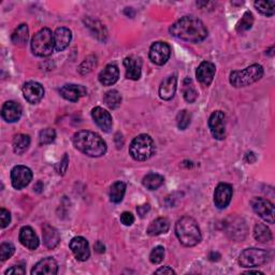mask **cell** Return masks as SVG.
<instances>
[{
    "instance_id": "39",
    "label": "cell",
    "mask_w": 275,
    "mask_h": 275,
    "mask_svg": "<svg viewBox=\"0 0 275 275\" xmlns=\"http://www.w3.org/2000/svg\"><path fill=\"white\" fill-rule=\"evenodd\" d=\"M97 65V58L94 55H90L83 60V63L79 67V72L81 74H87L89 73L93 68Z\"/></svg>"
},
{
    "instance_id": "28",
    "label": "cell",
    "mask_w": 275,
    "mask_h": 275,
    "mask_svg": "<svg viewBox=\"0 0 275 275\" xmlns=\"http://www.w3.org/2000/svg\"><path fill=\"white\" fill-rule=\"evenodd\" d=\"M12 145H13V151L15 154H18V155L24 154L30 145V138H29V135L23 134V133L15 135L13 139V142H12Z\"/></svg>"
},
{
    "instance_id": "8",
    "label": "cell",
    "mask_w": 275,
    "mask_h": 275,
    "mask_svg": "<svg viewBox=\"0 0 275 275\" xmlns=\"http://www.w3.org/2000/svg\"><path fill=\"white\" fill-rule=\"evenodd\" d=\"M251 208L263 220L269 224H274V204L264 198L256 197L250 201Z\"/></svg>"
},
{
    "instance_id": "22",
    "label": "cell",
    "mask_w": 275,
    "mask_h": 275,
    "mask_svg": "<svg viewBox=\"0 0 275 275\" xmlns=\"http://www.w3.org/2000/svg\"><path fill=\"white\" fill-rule=\"evenodd\" d=\"M72 39L71 30L66 27H59L54 33V45L56 52H63L66 50Z\"/></svg>"
},
{
    "instance_id": "29",
    "label": "cell",
    "mask_w": 275,
    "mask_h": 275,
    "mask_svg": "<svg viewBox=\"0 0 275 275\" xmlns=\"http://www.w3.org/2000/svg\"><path fill=\"white\" fill-rule=\"evenodd\" d=\"M28 37H29V30H28L27 25L21 24L13 32L11 39L15 45H20V47H23V45H25L27 43Z\"/></svg>"
},
{
    "instance_id": "36",
    "label": "cell",
    "mask_w": 275,
    "mask_h": 275,
    "mask_svg": "<svg viewBox=\"0 0 275 275\" xmlns=\"http://www.w3.org/2000/svg\"><path fill=\"white\" fill-rule=\"evenodd\" d=\"M256 9L265 17H272L275 12V2H256L254 4Z\"/></svg>"
},
{
    "instance_id": "9",
    "label": "cell",
    "mask_w": 275,
    "mask_h": 275,
    "mask_svg": "<svg viewBox=\"0 0 275 275\" xmlns=\"http://www.w3.org/2000/svg\"><path fill=\"white\" fill-rule=\"evenodd\" d=\"M170 56L171 48L168 43L158 41L152 44L150 49V59L152 60V63L157 66H164L169 60Z\"/></svg>"
},
{
    "instance_id": "14",
    "label": "cell",
    "mask_w": 275,
    "mask_h": 275,
    "mask_svg": "<svg viewBox=\"0 0 275 275\" xmlns=\"http://www.w3.org/2000/svg\"><path fill=\"white\" fill-rule=\"evenodd\" d=\"M23 95L29 103L37 104L42 100L44 96V88L38 82H27L23 86Z\"/></svg>"
},
{
    "instance_id": "50",
    "label": "cell",
    "mask_w": 275,
    "mask_h": 275,
    "mask_svg": "<svg viewBox=\"0 0 275 275\" xmlns=\"http://www.w3.org/2000/svg\"><path fill=\"white\" fill-rule=\"evenodd\" d=\"M219 258H220V255L218 253H214V251H212V253L210 254V259L212 261H217L219 260Z\"/></svg>"
},
{
    "instance_id": "35",
    "label": "cell",
    "mask_w": 275,
    "mask_h": 275,
    "mask_svg": "<svg viewBox=\"0 0 275 275\" xmlns=\"http://www.w3.org/2000/svg\"><path fill=\"white\" fill-rule=\"evenodd\" d=\"M253 24H254V15L251 12L246 11L243 14L242 19L238 23V25H236V32L238 33L247 32V30H249L251 26H253Z\"/></svg>"
},
{
    "instance_id": "2",
    "label": "cell",
    "mask_w": 275,
    "mask_h": 275,
    "mask_svg": "<svg viewBox=\"0 0 275 275\" xmlns=\"http://www.w3.org/2000/svg\"><path fill=\"white\" fill-rule=\"evenodd\" d=\"M72 142L76 150L89 157H100L106 152V144L102 138L93 131L81 130L75 132Z\"/></svg>"
},
{
    "instance_id": "19",
    "label": "cell",
    "mask_w": 275,
    "mask_h": 275,
    "mask_svg": "<svg viewBox=\"0 0 275 275\" xmlns=\"http://www.w3.org/2000/svg\"><path fill=\"white\" fill-rule=\"evenodd\" d=\"M59 94L68 101L76 102L80 100V98L86 95V89L81 85H75V84H67L64 85L59 90Z\"/></svg>"
},
{
    "instance_id": "26",
    "label": "cell",
    "mask_w": 275,
    "mask_h": 275,
    "mask_svg": "<svg viewBox=\"0 0 275 275\" xmlns=\"http://www.w3.org/2000/svg\"><path fill=\"white\" fill-rule=\"evenodd\" d=\"M84 23H85L86 27L90 30V33L93 34V36L96 37L98 40L103 41V42L106 40V38H108V32H106L105 27L101 24L100 22L90 18H86L85 20H84Z\"/></svg>"
},
{
    "instance_id": "42",
    "label": "cell",
    "mask_w": 275,
    "mask_h": 275,
    "mask_svg": "<svg viewBox=\"0 0 275 275\" xmlns=\"http://www.w3.org/2000/svg\"><path fill=\"white\" fill-rule=\"evenodd\" d=\"M11 221V214L6 209L0 210V223H2V228H6L10 225Z\"/></svg>"
},
{
    "instance_id": "15",
    "label": "cell",
    "mask_w": 275,
    "mask_h": 275,
    "mask_svg": "<svg viewBox=\"0 0 275 275\" xmlns=\"http://www.w3.org/2000/svg\"><path fill=\"white\" fill-rule=\"evenodd\" d=\"M91 116L96 123V125L103 130L104 132H110L112 126H113V120L111 114L100 108V106H96L93 110H91Z\"/></svg>"
},
{
    "instance_id": "47",
    "label": "cell",
    "mask_w": 275,
    "mask_h": 275,
    "mask_svg": "<svg viewBox=\"0 0 275 275\" xmlns=\"http://www.w3.org/2000/svg\"><path fill=\"white\" fill-rule=\"evenodd\" d=\"M155 274H175V271L170 266H163V268L156 270Z\"/></svg>"
},
{
    "instance_id": "4",
    "label": "cell",
    "mask_w": 275,
    "mask_h": 275,
    "mask_svg": "<svg viewBox=\"0 0 275 275\" xmlns=\"http://www.w3.org/2000/svg\"><path fill=\"white\" fill-rule=\"evenodd\" d=\"M155 152V142L149 134L135 136L129 147V154L136 162H145L154 155Z\"/></svg>"
},
{
    "instance_id": "11",
    "label": "cell",
    "mask_w": 275,
    "mask_h": 275,
    "mask_svg": "<svg viewBox=\"0 0 275 275\" xmlns=\"http://www.w3.org/2000/svg\"><path fill=\"white\" fill-rule=\"evenodd\" d=\"M33 180V172L26 166H15L11 171V183L15 189H22L29 185Z\"/></svg>"
},
{
    "instance_id": "13",
    "label": "cell",
    "mask_w": 275,
    "mask_h": 275,
    "mask_svg": "<svg viewBox=\"0 0 275 275\" xmlns=\"http://www.w3.org/2000/svg\"><path fill=\"white\" fill-rule=\"evenodd\" d=\"M70 249L73 253L74 257L78 259L79 261H86L90 256V249H89V244L86 239H84L83 236H75L71 241L70 244Z\"/></svg>"
},
{
    "instance_id": "34",
    "label": "cell",
    "mask_w": 275,
    "mask_h": 275,
    "mask_svg": "<svg viewBox=\"0 0 275 275\" xmlns=\"http://www.w3.org/2000/svg\"><path fill=\"white\" fill-rule=\"evenodd\" d=\"M183 95H184L185 100L189 103L196 101L198 97V93L194 86L193 81L189 78H186L184 82H183Z\"/></svg>"
},
{
    "instance_id": "46",
    "label": "cell",
    "mask_w": 275,
    "mask_h": 275,
    "mask_svg": "<svg viewBox=\"0 0 275 275\" xmlns=\"http://www.w3.org/2000/svg\"><path fill=\"white\" fill-rule=\"evenodd\" d=\"M150 210H151L150 204H143V205H140L136 208V212L140 215V217H144L145 215H147V213H149Z\"/></svg>"
},
{
    "instance_id": "10",
    "label": "cell",
    "mask_w": 275,
    "mask_h": 275,
    "mask_svg": "<svg viewBox=\"0 0 275 275\" xmlns=\"http://www.w3.org/2000/svg\"><path fill=\"white\" fill-rule=\"evenodd\" d=\"M210 131L216 140H224L226 138V115L224 112L215 111L209 118Z\"/></svg>"
},
{
    "instance_id": "48",
    "label": "cell",
    "mask_w": 275,
    "mask_h": 275,
    "mask_svg": "<svg viewBox=\"0 0 275 275\" xmlns=\"http://www.w3.org/2000/svg\"><path fill=\"white\" fill-rule=\"evenodd\" d=\"M95 249H96L97 253L103 254L104 250H105V247H104V245H103V244L100 241H97L96 244H95Z\"/></svg>"
},
{
    "instance_id": "41",
    "label": "cell",
    "mask_w": 275,
    "mask_h": 275,
    "mask_svg": "<svg viewBox=\"0 0 275 275\" xmlns=\"http://www.w3.org/2000/svg\"><path fill=\"white\" fill-rule=\"evenodd\" d=\"M165 257V248L163 246H156L151 251L150 260L153 264H158L164 260Z\"/></svg>"
},
{
    "instance_id": "24",
    "label": "cell",
    "mask_w": 275,
    "mask_h": 275,
    "mask_svg": "<svg viewBox=\"0 0 275 275\" xmlns=\"http://www.w3.org/2000/svg\"><path fill=\"white\" fill-rule=\"evenodd\" d=\"M43 243L49 249L55 248L60 242V235L56 228L49 224H44L42 227Z\"/></svg>"
},
{
    "instance_id": "53",
    "label": "cell",
    "mask_w": 275,
    "mask_h": 275,
    "mask_svg": "<svg viewBox=\"0 0 275 275\" xmlns=\"http://www.w3.org/2000/svg\"><path fill=\"white\" fill-rule=\"evenodd\" d=\"M250 273H254V274H260V275H263V273H262V272H260V271H254V270H249V271H247V272H245V274H250Z\"/></svg>"
},
{
    "instance_id": "3",
    "label": "cell",
    "mask_w": 275,
    "mask_h": 275,
    "mask_svg": "<svg viewBox=\"0 0 275 275\" xmlns=\"http://www.w3.org/2000/svg\"><path fill=\"white\" fill-rule=\"evenodd\" d=\"M175 234L183 245L187 247L197 245L202 239L200 228L197 221L189 216H184L177 221Z\"/></svg>"
},
{
    "instance_id": "32",
    "label": "cell",
    "mask_w": 275,
    "mask_h": 275,
    "mask_svg": "<svg viewBox=\"0 0 275 275\" xmlns=\"http://www.w3.org/2000/svg\"><path fill=\"white\" fill-rule=\"evenodd\" d=\"M103 101L109 109L115 110L121 103V96L116 89H111L104 94Z\"/></svg>"
},
{
    "instance_id": "16",
    "label": "cell",
    "mask_w": 275,
    "mask_h": 275,
    "mask_svg": "<svg viewBox=\"0 0 275 275\" xmlns=\"http://www.w3.org/2000/svg\"><path fill=\"white\" fill-rule=\"evenodd\" d=\"M124 66L126 68V78L128 80L138 81L141 78L142 73V59L136 56H129L124 59Z\"/></svg>"
},
{
    "instance_id": "23",
    "label": "cell",
    "mask_w": 275,
    "mask_h": 275,
    "mask_svg": "<svg viewBox=\"0 0 275 275\" xmlns=\"http://www.w3.org/2000/svg\"><path fill=\"white\" fill-rule=\"evenodd\" d=\"M178 86V79L177 75L168 76L166 80L163 81L159 86V97L163 100H171L174 97L175 91H177Z\"/></svg>"
},
{
    "instance_id": "33",
    "label": "cell",
    "mask_w": 275,
    "mask_h": 275,
    "mask_svg": "<svg viewBox=\"0 0 275 275\" xmlns=\"http://www.w3.org/2000/svg\"><path fill=\"white\" fill-rule=\"evenodd\" d=\"M254 236L256 241L266 243L272 240V232L264 224H257L254 229Z\"/></svg>"
},
{
    "instance_id": "27",
    "label": "cell",
    "mask_w": 275,
    "mask_h": 275,
    "mask_svg": "<svg viewBox=\"0 0 275 275\" xmlns=\"http://www.w3.org/2000/svg\"><path fill=\"white\" fill-rule=\"evenodd\" d=\"M170 228V221L168 220L166 217H159L152 221L151 225L148 228V233L151 236H155L168 232Z\"/></svg>"
},
{
    "instance_id": "51",
    "label": "cell",
    "mask_w": 275,
    "mask_h": 275,
    "mask_svg": "<svg viewBox=\"0 0 275 275\" xmlns=\"http://www.w3.org/2000/svg\"><path fill=\"white\" fill-rule=\"evenodd\" d=\"M125 14L128 15L129 18H133L134 17V11L132 8H126V10H125Z\"/></svg>"
},
{
    "instance_id": "43",
    "label": "cell",
    "mask_w": 275,
    "mask_h": 275,
    "mask_svg": "<svg viewBox=\"0 0 275 275\" xmlns=\"http://www.w3.org/2000/svg\"><path fill=\"white\" fill-rule=\"evenodd\" d=\"M120 223L125 226H131L134 223V217L131 213L124 212L120 215Z\"/></svg>"
},
{
    "instance_id": "17",
    "label": "cell",
    "mask_w": 275,
    "mask_h": 275,
    "mask_svg": "<svg viewBox=\"0 0 275 275\" xmlns=\"http://www.w3.org/2000/svg\"><path fill=\"white\" fill-rule=\"evenodd\" d=\"M216 72V67L210 62H203L198 67L196 71V76L203 86H209L213 82L214 75Z\"/></svg>"
},
{
    "instance_id": "7",
    "label": "cell",
    "mask_w": 275,
    "mask_h": 275,
    "mask_svg": "<svg viewBox=\"0 0 275 275\" xmlns=\"http://www.w3.org/2000/svg\"><path fill=\"white\" fill-rule=\"evenodd\" d=\"M270 260V255L266 250L260 248H246L239 256V264L243 268H256L265 264Z\"/></svg>"
},
{
    "instance_id": "25",
    "label": "cell",
    "mask_w": 275,
    "mask_h": 275,
    "mask_svg": "<svg viewBox=\"0 0 275 275\" xmlns=\"http://www.w3.org/2000/svg\"><path fill=\"white\" fill-rule=\"evenodd\" d=\"M119 78V70L115 65H108L99 73L98 79L102 85L111 86L115 84Z\"/></svg>"
},
{
    "instance_id": "31",
    "label": "cell",
    "mask_w": 275,
    "mask_h": 275,
    "mask_svg": "<svg viewBox=\"0 0 275 275\" xmlns=\"http://www.w3.org/2000/svg\"><path fill=\"white\" fill-rule=\"evenodd\" d=\"M126 193V184L123 182H115L110 188V200L113 203H119Z\"/></svg>"
},
{
    "instance_id": "52",
    "label": "cell",
    "mask_w": 275,
    "mask_h": 275,
    "mask_svg": "<svg viewBox=\"0 0 275 275\" xmlns=\"http://www.w3.org/2000/svg\"><path fill=\"white\" fill-rule=\"evenodd\" d=\"M35 190H36V192L37 193H40L41 192V190L43 189V184H42V182H38L37 183V184L35 185Z\"/></svg>"
},
{
    "instance_id": "45",
    "label": "cell",
    "mask_w": 275,
    "mask_h": 275,
    "mask_svg": "<svg viewBox=\"0 0 275 275\" xmlns=\"http://www.w3.org/2000/svg\"><path fill=\"white\" fill-rule=\"evenodd\" d=\"M26 273V270L24 269V266L23 265H14L12 266V268L8 269L5 274L6 275H9V274H12V275H23Z\"/></svg>"
},
{
    "instance_id": "5",
    "label": "cell",
    "mask_w": 275,
    "mask_h": 275,
    "mask_svg": "<svg viewBox=\"0 0 275 275\" xmlns=\"http://www.w3.org/2000/svg\"><path fill=\"white\" fill-rule=\"evenodd\" d=\"M263 75L262 66L255 64L251 65L244 70H235L230 73L229 76V82L235 88L246 87L250 84H253L260 80Z\"/></svg>"
},
{
    "instance_id": "20",
    "label": "cell",
    "mask_w": 275,
    "mask_h": 275,
    "mask_svg": "<svg viewBox=\"0 0 275 275\" xmlns=\"http://www.w3.org/2000/svg\"><path fill=\"white\" fill-rule=\"evenodd\" d=\"M2 116L7 123H15L22 116V106L15 101H7L3 105Z\"/></svg>"
},
{
    "instance_id": "30",
    "label": "cell",
    "mask_w": 275,
    "mask_h": 275,
    "mask_svg": "<svg viewBox=\"0 0 275 275\" xmlns=\"http://www.w3.org/2000/svg\"><path fill=\"white\" fill-rule=\"evenodd\" d=\"M164 182L165 179L163 175L157 173H149L143 178L142 184L144 187H147L150 190H156L164 184Z\"/></svg>"
},
{
    "instance_id": "18",
    "label": "cell",
    "mask_w": 275,
    "mask_h": 275,
    "mask_svg": "<svg viewBox=\"0 0 275 275\" xmlns=\"http://www.w3.org/2000/svg\"><path fill=\"white\" fill-rule=\"evenodd\" d=\"M58 272V264L54 258L48 257L38 262L32 270L33 275H55Z\"/></svg>"
},
{
    "instance_id": "21",
    "label": "cell",
    "mask_w": 275,
    "mask_h": 275,
    "mask_svg": "<svg viewBox=\"0 0 275 275\" xmlns=\"http://www.w3.org/2000/svg\"><path fill=\"white\" fill-rule=\"evenodd\" d=\"M20 242L30 250H35L39 246V238L34 231V229L29 226H25L20 231Z\"/></svg>"
},
{
    "instance_id": "38",
    "label": "cell",
    "mask_w": 275,
    "mask_h": 275,
    "mask_svg": "<svg viewBox=\"0 0 275 275\" xmlns=\"http://www.w3.org/2000/svg\"><path fill=\"white\" fill-rule=\"evenodd\" d=\"M190 121H192V114H190L188 111L183 110L179 112L177 116V125L179 129L184 130V129H186L190 125Z\"/></svg>"
},
{
    "instance_id": "12",
    "label": "cell",
    "mask_w": 275,
    "mask_h": 275,
    "mask_svg": "<svg viewBox=\"0 0 275 275\" xmlns=\"http://www.w3.org/2000/svg\"><path fill=\"white\" fill-rule=\"evenodd\" d=\"M233 195V188L227 183H220L214 192V203L217 209H226L231 201Z\"/></svg>"
},
{
    "instance_id": "44",
    "label": "cell",
    "mask_w": 275,
    "mask_h": 275,
    "mask_svg": "<svg viewBox=\"0 0 275 275\" xmlns=\"http://www.w3.org/2000/svg\"><path fill=\"white\" fill-rule=\"evenodd\" d=\"M68 165H69V158H68V155L65 154L63 159L60 160V163L58 164V168H57V172L58 174H62L64 175L67 171V168H68Z\"/></svg>"
},
{
    "instance_id": "6",
    "label": "cell",
    "mask_w": 275,
    "mask_h": 275,
    "mask_svg": "<svg viewBox=\"0 0 275 275\" xmlns=\"http://www.w3.org/2000/svg\"><path fill=\"white\" fill-rule=\"evenodd\" d=\"M55 50L54 34L49 28H43L38 32L32 40V51L36 56H50Z\"/></svg>"
},
{
    "instance_id": "37",
    "label": "cell",
    "mask_w": 275,
    "mask_h": 275,
    "mask_svg": "<svg viewBox=\"0 0 275 275\" xmlns=\"http://www.w3.org/2000/svg\"><path fill=\"white\" fill-rule=\"evenodd\" d=\"M56 139V132L54 129L52 128H45L40 131L39 134V142L41 145H47L54 142Z\"/></svg>"
},
{
    "instance_id": "49",
    "label": "cell",
    "mask_w": 275,
    "mask_h": 275,
    "mask_svg": "<svg viewBox=\"0 0 275 275\" xmlns=\"http://www.w3.org/2000/svg\"><path fill=\"white\" fill-rule=\"evenodd\" d=\"M245 160L248 163V164H253L256 162V156L254 153H247V154L245 155Z\"/></svg>"
},
{
    "instance_id": "1",
    "label": "cell",
    "mask_w": 275,
    "mask_h": 275,
    "mask_svg": "<svg viewBox=\"0 0 275 275\" xmlns=\"http://www.w3.org/2000/svg\"><path fill=\"white\" fill-rule=\"evenodd\" d=\"M170 34L180 40L198 43L208 37V29L201 20L187 15L174 23L170 27Z\"/></svg>"
},
{
    "instance_id": "40",
    "label": "cell",
    "mask_w": 275,
    "mask_h": 275,
    "mask_svg": "<svg viewBox=\"0 0 275 275\" xmlns=\"http://www.w3.org/2000/svg\"><path fill=\"white\" fill-rule=\"evenodd\" d=\"M15 251V247L12 243L10 242H6L3 243L2 245H0V260H7V259H9L13 256Z\"/></svg>"
}]
</instances>
